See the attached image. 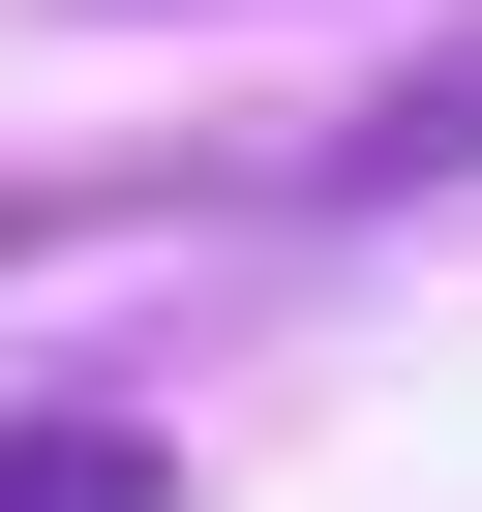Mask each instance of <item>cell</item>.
I'll return each instance as SVG.
<instances>
[{"mask_svg": "<svg viewBox=\"0 0 482 512\" xmlns=\"http://www.w3.org/2000/svg\"><path fill=\"white\" fill-rule=\"evenodd\" d=\"M302 181H332V211H422V181H482V31H452V61H392V91L302 151Z\"/></svg>", "mask_w": 482, "mask_h": 512, "instance_id": "cell-1", "label": "cell"}, {"mask_svg": "<svg viewBox=\"0 0 482 512\" xmlns=\"http://www.w3.org/2000/svg\"><path fill=\"white\" fill-rule=\"evenodd\" d=\"M0 512H181V452L121 392H31V422H0Z\"/></svg>", "mask_w": 482, "mask_h": 512, "instance_id": "cell-2", "label": "cell"}]
</instances>
